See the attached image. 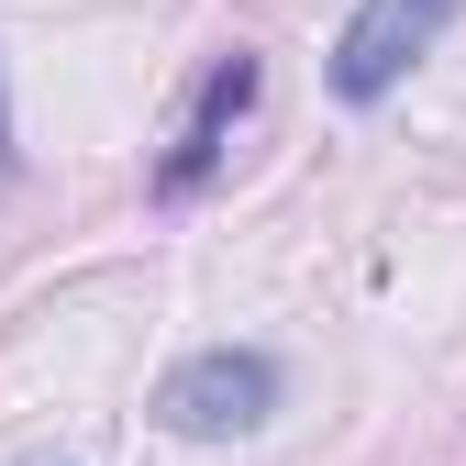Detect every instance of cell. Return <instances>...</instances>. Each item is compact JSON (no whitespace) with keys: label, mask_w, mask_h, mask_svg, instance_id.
<instances>
[{"label":"cell","mask_w":466,"mask_h":466,"mask_svg":"<svg viewBox=\"0 0 466 466\" xmlns=\"http://www.w3.org/2000/svg\"><path fill=\"white\" fill-rule=\"evenodd\" d=\"M278 356L267 344H200V356H178L156 378V433H178V444H222V433H256L278 411Z\"/></svg>","instance_id":"1"},{"label":"cell","mask_w":466,"mask_h":466,"mask_svg":"<svg viewBox=\"0 0 466 466\" xmlns=\"http://www.w3.org/2000/svg\"><path fill=\"white\" fill-rule=\"evenodd\" d=\"M455 12H466V0H356V23L333 34V100H344V111H378V100L444 45Z\"/></svg>","instance_id":"2"},{"label":"cell","mask_w":466,"mask_h":466,"mask_svg":"<svg viewBox=\"0 0 466 466\" xmlns=\"http://www.w3.org/2000/svg\"><path fill=\"white\" fill-rule=\"evenodd\" d=\"M267 100V56H245V45H233V56H211V67H200V89H189V111H178V145H167L156 156V200H200L211 189V167L233 156V134H245V111Z\"/></svg>","instance_id":"3"},{"label":"cell","mask_w":466,"mask_h":466,"mask_svg":"<svg viewBox=\"0 0 466 466\" xmlns=\"http://www.w3.org/2000/svg\"><path fill=\"white\" fill-rule=\"evenodd\" d=\"M23 178V145H12V78H0V189Z\"/></svg>","instance_id":"4"}]
</instances>
